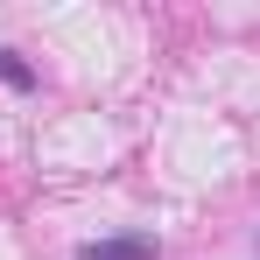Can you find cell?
Masks as SVG:
<instances>
[{"label":"cell","instance_id":"obj_1","mask_svg":"<svg viewBox=\"0 0 260 260\" xmlns=\"http://www.w3.org/2000/svg\"><path fill=\"white\" fill-rule=\"evenodd\" d=\"M78 260H155V239H91V246H78Z\"/></svg>","mask_w":260,"mask_h":260},{"label":"cell","instance_id":"obj_2","mask_svg":"<svg viewBox=\"0 0 260 260\" xmlns=\"http://www.w3.org/2000/svg\"><path fill=\"white\" fill-rule=\"evenodd\" d=\"M0 85H14V91H28V85H36V71H28V63H21V56H14V49H0Z\"/></svg>","mask_w":260,"mask_h":260}]
</instances>
